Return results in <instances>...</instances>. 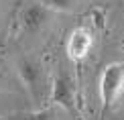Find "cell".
Masks as SVG:
<instances>
[{"label":"cell","instance_id":"obj_3","mask_svg":"<svg viewBox=\"0 0 124 120\" xmlns=\"http://www.w3.org/2000/svg\"><path fill=\"white\" fill-rule=\"evenodd\" d=\"M98 92H100V102H102L104 112H108L124 96V63L122 61L108 63L102 69L100 81H98Z\"/></svg>","mask_w":124,"mask_h":120},{"label":"cell","instance_id":"obj_8","mask_svg":"<svg viewBox=\"0 0 124 120\" xmlns=\"http://www.w3.org/2000/svg\"><path fill=\"white\" fill-rule=\"evenodd\" d=\"M77 2L79 0H47L45 4L51 10H55V12H71L77 6Z\"/></svg>","mask_w":124,"mask_h":120},{"label":"cell","instance_id":"obj_2","mask_svg":"<svg viewBox=\"0 0 124 120\" xmlns=\"http://www.w3.org/2000/svg\"><path fill=\"white\" fill-rule=\"evenodd\" d=\"M49 102L69 114L77 112V81L67 67H59L57 73L51 77Z\"/></svg>","mask_w":124,"mask_h":120},{"label":"cell","instance_id":"obj_9","mask_svg":"<svg viewBox=\"0 0 124 120\" xmlns=\"http://www.w3.org/2000/svg\"><path fill=\"white\" fill-rule=\"evenodd\" d=\"M110 120H122V118H110Z\"/></svg>","mask_w":124,"mask_h":120},{"label":"cell","instance_id":"obj_4","mask_svg":"<svg viewBox=\"0 0 124 120\" xmlns=\"http://www.w3.org/2000/svg\"><path fill=\"white\" fill-rule=\"evenodd\" d=\"M51 10L45 2H39V0H31L23 6L20 10V31L29 37H35V35H41L45 29L49 27L51 23Z\"/></svg>","mask_w":124,"mask_h":120},{"label":"cell","instance_id":"obj_7","mask_svg":"<svg viewBox=\"0 0 124 120\" xmlns=\"http://www.w3.org/2000/svg\"><path fill=\"white\" fill-rule=\"evenodd\" d=\"M4 120H57V112L53 108H37V110H27V112H16L10 114L8 118Z\"/></svg>","mask_w":124,"mask_h":120},{"label":"cell","instance_id":"obj_5","mask_svg":"<svg viewBox=\"0 0 124 120\" xmlns=\"http://www.w3.org/2000/svg\"><path fill=\"white\" fill-rule=\"evenodd\" d=\"M92 47H94V33L87 27H75L67 35L65 41V53L73 63L77 61H84L90 55Z\"/></svg>","mask_w":124,"mask_h":120},{"label":"cell","instance_id":"obj_1","mask_svg":"<svg viewBox=\"0 0 124 120\" xmlns=\"http://www.w3.org/2000/svg\"><path fill=\"white\" fill-rule=\"evenodd\" d=\"M14 71L18 75L23 90L31 98V102L37 108H43L51 94V75H49L47 67L35 57L23 55L14 61Z\"/></svg>","mask_w":124,"mask_h":120},{"label":"cell","instance_id":"obj_6","mask_svg":"<svg viewBox=\"0 0 124 120\" xmlns=\"http://www.w3.org/2000/svg\"><path fill=\"white\" fill-rule=\"evenodd\" d=\"M18 86H20V81H18L16 71L0 55V92H16Z\"/></svg>","mask_w":124,"mask_h":120}]
</instances>
